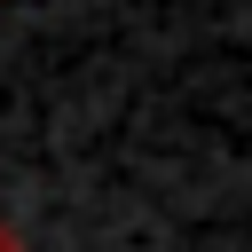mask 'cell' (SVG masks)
<instances>
[{
    "mask_svg": "<svg viewBox=\"0 0 252 252\" xmlns=\"http://www.w3.org/2000/svg\"><path fill=\"white\" fill-rule=\"evenodd\" d=\"M0 252H24V236H16V228H8V220H0Z\"/></svg>",
    "mask_w": 252,
    "mask_h": 252,
    "instance_id": "cell-1",
    "label": "cell"
}]
</instances>
